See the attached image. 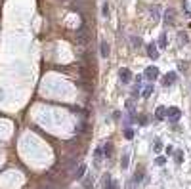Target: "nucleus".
Listing matches in <instances>:
<instances>
[{"label":"nucleus","instance_id":"nucleus-2","mask_svg":"<svg viewBox=\"0 0 191 189\" xmlns=\"http://www.w3.org/2000/svg\"><path fill=\"white\" fill-rule=\"evenodd\" d=\"M130 79H132V73H130L128 69L120 71V80H122V82H130Z\"/></svg>","mask_w":191,"mask_h":189},{"label":"nucleus","instance_id":"nucleus-6","mask_svg":"<svg viewBox=\"0 0 191 189\" xmlns=\"http://www.w3.org/2000/svg\"><path fill=\"white\" fill-rule=\"evenodd\" d=\"M174 79H176V74H166V79H164V84H166V86H168V84H172V82H170V80H174Z\"/></svg>","mask_w":191,"mask_h":189},{"label":"nucleus","instance_id":"nucleus-5","mask_svg":"<svg viewBox=\"0 0 191 189\" xmlns=\"http://www.w3.org/2000/svg\"><path fill=\"white\" fill-rule=\"evenodd\" d=\"M107 54H109V46L105 42H101V55H107Z\"/></svg>","mask_w":191,"mask_h":189},{"label":"nucleus","instance_id":"nucleus-7","mask_svg":"<svg viewBox=\"0 0 191 189\" xmlns=\"http://www.w3.org/2000/svg\"><path fill=\"white\" fill-rule=\"evenodd\" d=\"M164 115H166L164 109H163V107H159V109H157V119H164Z\"/></svg>","mask_w":191,"mask_h":189},{"label":"nucleus","instance_id":"nucleus-3","mask_svg":"<svg viewBox=\"0 0 191 189\" xmlns=\"http://www.w3.org/2000/svg\"><path fill=\"white\" fill-rule=\"evenodd\" d=\"M147 50H149V57H153V59H157V57H159V52H157L155 44H149V46H147Z\"/></svg>","mask_w":191,"mask_h":189},{"label":"nucleus","instance_id":"nucleus-9","mask_svg":"<svg viewBox=\"0 0 191 189\" xmlns=\"http://www.w3.org/2000/svg\"><path fill=\"white\" fill-rule=\"evenodd\" d=\"M84 172H86V166H80V168H78V174H77V178H82V176H84Z\"/></svg>","mask_w":191,"mask_h":189},{"label":"nucleus","instance_id":"nucleus-1","mask_svg":"<svg viewBox=\"0 0 191 189\" xmlns=\"http://www.w3.org/2000/svg\"><path fill=\"white\" fill-rule=\"evenodd\" d=\"M166 115H168V119H170V120H174V122H176V120L180 119V109H178V107H170Z\"/></svg>","mask_w":191,"mask_h":189},{"label":"nucleus","instance_id":"nucleus-8","mask_svg":"<svg viewBox=\"0 0 191 189\" xmlns=\"http://www.w3.org/2000/svg\"><path fill=\"white\" fill-rule=\"evenodd\" d=\"M151 92H153V86H147V88H145V92H143V97H149Z\"/></svg>","mask_w":191,"mask_h":189},{"label":"nucleus","instance_id":"nucleus-4","mask_svg":"<svg viewBox=\"0 0 191 189\" xmlns=\"http://www.w3.org/2000/svg\"><path fill=\"white\" fill-rule=\"evenodd\" d=\"M145 77H147V79H155V77H159V71H157V69H147Z\"/></svg>","mask_w":191,"mask_h":189}]
</instances>
